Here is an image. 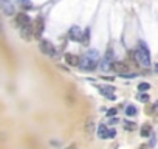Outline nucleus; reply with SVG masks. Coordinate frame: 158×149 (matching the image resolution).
<instances>
[{
	"instance_id": "f257e3e1",
	"label": "nucleus",
	"mask_w": 158,
	"mask_h": 149,
	"mask_svg": "<svg viewBox=\"0 0 158 149\" xmlns=\"http://www.w3.org/2000/svg\"><path fill=\"white\" fill-rule=\"evenodd\" d=\"M135 57L143 67H149L150 65V53H149V48L144 45V42L138 44V47L135 50Z\"/></svg>"
},
{
	"instance_id": "f03ea898",
	"label": "nucleus",
	"mask_w": 158,
	"mask_h": 149,
	"mask_svg": "<svg viewBox=\"0 0 158 149\" xmlns=\"http://www.w3.org/2000/svg\"><path fill=\"white\" fill-rule=\"evenodd\" d=\"M98 65H99L98 59H95V57H90V56H87V54H85V57L81 61V64H79V67H81L82 70H85V71L96 70V67H98Z\"/></svg>"
},
{
	"instance_id": "7ed1b4c3",
	"label": "nucleus",
	"mask_w": 158,
	"mask_h": 149,
	"mask_svg": "<svg viewBox=\"0 0 158 149\" xmlns=\"http://www.w3.org/2000/svg\"><path fill=\"white\" fill-rule=\"evenodd\" d=\"M96 134H98L99 138L107 140V138H115L116 130H115V129H109L106 124H99V126L96 127Z\"/></svg>"
},
{
	"instance_id": "20e7f679",
	"label": "nucleus",
	"mask_w": 158,
	"mask_h": 149,
	"mask_svg": "<svg viewBox=\"0 0 158 149\" xmlns=\"http://www.w3.org/2000/svg\"><path fill=\"white\" fill-rule=\"evenodd\" d=\"M39 50H40L44 54H47V56H54V54H56V48H54V45H53L51 42H48V40H40V44H39Z\"/></svg>"
},
{
	"instance_id": "39448f33",
	"label": "nucleus",
	"mask_w": 158,
	"mask_h": 149,
	"mask_svg": "<svg viewBox=\"0 0 158 149\" xmlns=\"http://www.w3.org/2000/svg\"><path fill=\"white\" fill-rule=\"evenodd\" d=\"M20 36H22V39H25V40L33 39V36H34V25L30 22V23L20 27Z\"/></svg>"
},
{
	"instance_id": "423d86ee",
	"label": "nucleus",
	"mask_w": 158,
	"mask_h": 149,
	"mask_svg": "<svg viewBox=\"0 0 158 149\" xmlns=\"http://www.w3.org/2000/svg\"><path fill=\"white\" fill-rule=\"evenodd\" d=\"M110 70H113V71H116V73H119V74H124V73H127V70H129V65H127L126 62L115 61V62H112V67H110Z\"/></svg>"
},
{
	"instance_id": "0eeeda50",
	"label": "nucleus",
	"mask_w": 158,
	"mask_h": 149,
	"mask_svg": "<svg viewBox=\"0 0 158 149\" xmlns=\"http://www.w3.org/2000/svg\"><path fill=\"white\" fill-rule=\"evenodd\" d=\"M82 30L81 28H79V27H71L70 28V31H68V39H71V40H79V42H81V37H82Z\"/></svg>"
},
{
	"instance_id": "6e6552de",
	"label": "nucleus",
	"mask_w": 158,
	"mask_h": 149,
	"mask_svg": "<svg viewBox=\"0 0 158 149\" xmlns=\"http://www.w3.org/2000/svg\"><path fill=\"white\" fill-rule=\"evenodd\" d=\"M0 8H2V11L8 16L14 14V5L11 3V0H0Z\"/></svg>"
},
{
	"instance_id": "1a4fd4ad",
	"label": "nucleus",
	"mask_w": 158,
	"mask_h": 149,
	"mask_svg": "<svg viewBox=\"0 0 158 149\" xmlns=\"http://www.w3.org/2000/svg\"><path fill=\"white\" fill-rule=\"evenodd\" d=\"M113 92H115V87H112V86H99V93L107 96L109 100H116Z\"/></svg>"
},
{
	"instance_id": "9d476101",
	"label": "nucleus",
	"mask_w": 158,
	"mask_h": 149,
	"mask_svg": "<svg viewBox=\"0 0 158 149\" xmlns=\"http://www.w3.org/2000/svg\"><path fill=\"white\" fill-rule=\"evenodd\" d=\"M95 129H96V124H95V120H93V118H89V120L85 121V126H84V130H85V135H87L89 138H92V135H93V132H95Z\"/></svg>"
},
{
	"instance_id": "9b49d317",
	"label": "nucleus",
	"mask_w": 158,
	"mask_h": 149,
	"mask_svg": "<svg viewBox=\"0 0 158 149\" xmlns=\"http://www.w3.org/2000/svg\"><path fill=\"white\" fill-rule=\"evenodd\" d=\"M31 22V19H30V16L28 14H25V13H19L17 16H16V25L20 28V27H23V25H27V23H30Z\"/></svg>"
},
{
	"instance_id": "f8f14e48",
	"label": "nucleus",
	"mask_w": 158,
	"mask_h": 149,
	"mask_svg": "<svg viewBox=\"0 0 158 149\" xmlns=\"http://www.w3.org/2000/svg\"><path fill=\"white\" fill-rule=\"evenodd\" d=\"M65 62H67L68 65H73V67H79V64H81V59H79V56H76V54L67 53V54H65Z\"/></svg>"
},
{
	"instance_id": "ddd939ff",
	"label": "nucleus",
	"mask_w": 158,
	"mask_h": 149,
	"mask_svg": "<svg viewBox=\"0 0 158 149\" xmlns=\"http://www.w3.org/2000/svg\"><path fill=\"white\" fill-rule=\"evenodd\" d=\"M44 28H45L44 27V19L42 17H37L36 19V27H34V36H36V39H40Z\"/></svg>"
},
{
	"instance_id": "4468645a",
	"label": "nucleus",
	"mask_w": 158,
	"mask_h": 149,
	"mask_svg": "<svg viewBox=\"0 0 158 149\" xmlns=\"http://www.w3.org/2000/svg\"><path fill=\"white\" fill-rule=\"evenodd\" d=\"M146 113H149V115H155V113H158V101L153 103L152 106H149V109L146 107Z\"/></svg>"
},
{
	"instance_id": "2eb2a0df",
	"label": "nucleus",
	"mask_w": 158,
	"mask_h": 149,
	"mask_svg": "<svg viewBox=\"0 0 158 149\" xmlns=\"http://www.w3.org/2000/svg\"><path fill=\"white\" fill-rule=\"evenodd\" d=\"M150 132H152V127H150L149 124H144V126L141 127V137L147 138V137L150 135Z\"/></svg>"
},
{
	"instance_id": "dca6fc26",
	"label": "nucleus",
	"mask_w": 158,
	"mask_h": 149,
	"mask_svg": "<svg viewBox=\"0 0 158 149\" xmlns=\"http://www.w3.org/2000/svg\"><path fill=\"white\" fill-rule=\"evenodd\" d=\"M126 115H127V117H135V115H136V107L132 106V104H129V106L126 107Z\"/></svg>"
},
{
	"instance_id": "f3484780",
	"label": "nucleus",
	"mask_w": 158,
	"mask_h": 149,
	"mask_svg": "<svg viewBox=\"0 0 158 149\" xmlns=\"http://www.w3.org/2000/svg\"><path fill=\"white\" fill-rule=\"evenodd\" d=\"M89 40H90V30L87 28V30H85V31L82 33V37H81V42L87 45V44H89Z\"/></svg>"
},
{
	"instance_id": "a211bd4d",
	"label": "nucleus",
	"mask_w": 158,
	"mask_h": 149,
	"mask_svg": "<svg viewBox=\"0 0 158 149\" xmlns=\"http://www.w3.org/2000/svg\"><path fill=\"white\" fill-rule=\"evenodd\" d=\"M150 89V84H147V83H141L139 86H138V90L139 92H147Z\"/></svg>"
},
{
	"instance_id": "6ab92c4d",
	"label": "nucleus",
	"mask_w": 158,
	"mask_h": 149,
	"mask_svg": "<svg viewBox=\"0 0 158 149\" xmlns=\"http://www.w3.org/2000/svg\"><path fill=\"white\" fill-rule=\"evenodd\" d=\"M124 127H126L127 130H135V123H132V121H124Z\"/></svg>"
},
{
	"instance_id": "aec40b11",
	"label": "nucleus",
	"mask_w": 158,
	"mask_h": 149,
	"mask_svg": "<svg viewBox=\"0 0 158 149\" xmlns=\"http://www.w3.org/2000/svg\"><path fill=\"white\" fill-rule=\"evenodd\" d=\"M138 98H139V101H141V103H149V100H150V96H149L147 93H141Z\"/></svg>"
},
{
	"instance_id": "412c9836",
	"label": "nucleus",
	"mask_w": 158,
	"mask_h": 149,
	"mask_svg": "<svg viewBox=\"0 0 158 149\" xmlns=\"http://www.w3.org/2000/svg\"><path fill=\"white\" fill-rule=\"evenodd\" d=\"M19 2L22 3V6H25V8H31V3H30V0H19Z\"/></svg>"
},
{
	"instance_id": "4be33fe9",
	"label": "nucleus",
	"mask_w": 158,
	"mask_h": 149,
	"mask_svg": "<svg viewBox=\"0 0 158 149\" xmlns=\"http://www.w3.org/2000/svg\"><path fill=\"white\" fill-rule=\"evenodd\" d=\"M121 76H124V78H135V76H138L136 73H124V74H121Z\"/></svg>"
},
{
	"instance_id": "5701e85b",
	"label": "nucleus",
	"mask_w": 158,
	"mask_h": 149,
	"mask_svg": "<svg viewBox=\"0 0 158 149\" xmlns=\"http://www.w3.org/2000/svg\"><path fill=\"white\" fill-rule=\"evenodd\" d=\"M115 115H116V109H110L107 112V117H115Z\"/></svg>"
},
{
	"instance_id": "b1692460",
	"label": "nucleus",
	"mask_w": 158,
	"mask_h": 149,
	"mask_svg": "<svg viewBox=\"0 0 158 149\" xmlns=\"http://www.w3.org/2000/svg\"><path fill=\"white\" fill-rule=\"evenodd\" d=\"M67 149H77V144H76V143H73V144L67 146Z\"/></svg>"
},
{
	"instance_id": "393cba45",
	"label": "nucleus",
	"mask_w": 158,
	"mask_h": 149,
	"mask_svg": "<svg viewBox=\"0 0 158 149\" xmlns=\"http://www.w3.org/2000/svg\"><path fill=\"white\" fill-rule=\"evenodd\" d=\"M139 149H147V146H146V144H143V146H141Z\"/></svg>"
},
{
	"instance_id": "a878e982",
	"label": "nucleus",
	"mask_w": 158,
	"mask_h": 149,
	"mask_svg": "<svg viewBox=\"0 0 158 149\" xmlns=\"http://www.w3.org/2000/svg\"><path fill=\"white\" fill-rule=\"evenodd\" d=\"M155 71H156V73H158V64H156V65H155Z\"/></svg>"
}]
</instances>
